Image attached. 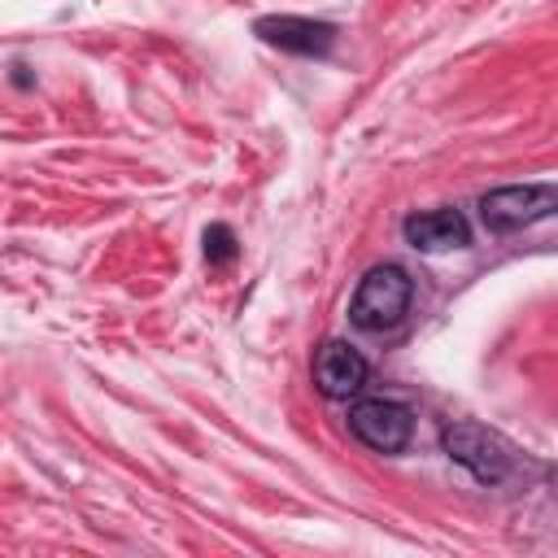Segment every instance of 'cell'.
I'll return each mask as SVG.
<instances>
[{"mask_svg":"<svg viewBox=\"0 0 558 558\" xmlns=\"http://www.w3.org/2000/svg\"><path fill=\"white\" fill-rule=\"evenodd\" d=\"M349 432L375 453H401L414 436V410L392 397H366L349 405Z\"/></svg>","mask_w":558,"mask_h":558,"instance_id":"4","label":"cell"},{"mask_svg":"<svg viewBox=\"0 0 558 558\" xmlns=\"http://www.w3.org/2000/svg\"><path fill=\"white\" fill-rule=\"evenodd\" d=\"M410 296H414V279L405 266L397 262L371 266L357 279V292L349 301V323L357 331H388L410 314Z\"/></svg>","mask_w":558,"mask_h":558,"instance_id":"1","label":"cell"},{"mask_svg":"<svg viewBox=\"0 0 558 558\" xmlns=\"http://www.w3.org/2000/svg\"><path fill=\"white\" fill-rule=\"evenodd\" d=\"M554 209H558V187L554 183H510V187H493V192L480 196V218L497 235L523 231V227L549 218Z\"/></svg>","mask_w":558,"mask_h":558,"instance_id":"3","label":"cell"},{"mask_svg":"<svg viewBox=\"0 0 558 558\" xmlns=\"http://www.w3.org/2000/svg\"><path fill=\"white\" fill-rule=\"evenodd\" d=\"M440 449L449 453V462L466 466L471 480H480V484H501L514 466L510 445L497 432L480 427V423H445L440 427Z\"/></svg>","mask_w":558,"mask_h":558,"instance_id":"2","label":"cell"},{"mask_svg":"<svg viewBox=\"0 0 558 558\" xmlns=\"http://www.w3.org/2000/svg\"><path fill=\"white\" fill-rule=\"evenodd\" d=\"M401 231L423 253H445V248L471 244V222L462 218V209H423V214H410L401 222Z\"/></svg>","mask_w":558,"mask_h":558,"instance_id":"7","label":"cell"},{"mask_svg":"<svg viewBox=\"0 0 558 558\" xmlns=\"http://www.w3.org/2000/svg\"><path fill=\"white\" fill-rule=\"evenodd\" d=\"M366 384V357L349 340H323L314 353V388L327 401H349Z\"/></svg>","mask_w":558,"mask_h":558,"instance_id":"6","label":"cell"},{"mask_svg":"<svg viewBox=\"0 0 558 558\" xmlns=\"http://www.w3.org/2000/svg\"><path fill=\"white\" fill-rule=\"evenodd\" d=\"M253 31L270 48H283V52H296V57H327L331 44H336V26L331 22H314V17H296V13L257 17Z\"/></svg>","mask_w":558,"mask_h":558,"instance_id":"5","label":"cell"},{"mask_svg":"<svg viewBox=\"0 0 558 558\" xmlns=\"http://www.w3.org/2000/svg\"><path fill=\"white\" fill-rule=\"evenodd\" d=\"M231 257H235V231L227 222L205 227V262L209 266H227Z\"/></svg>","mask_w":558,"mask_h":558,"instance_id":"8","label":"cell"}]
</instances>
